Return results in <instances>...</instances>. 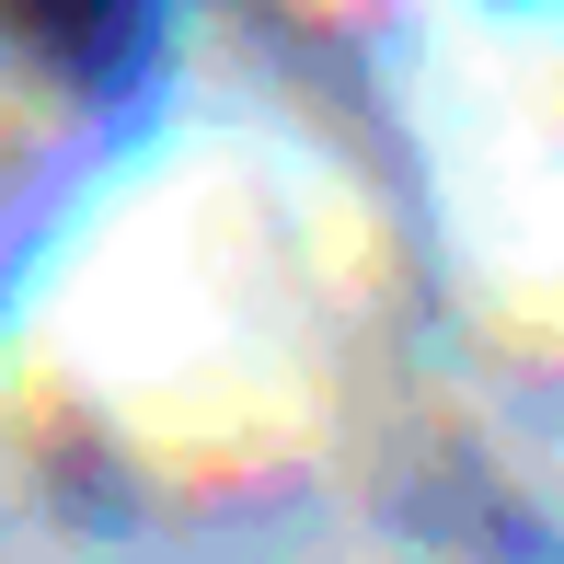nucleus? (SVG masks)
Segmentation results:
<instances>
[{"label": "nucleus", "mask_w": 564, "mask_h": 564, "mask_svg": "<svg viewBox=\"0 0 564 564\" xmlns=\"http://www.w3.org/2000/svg\"><path fill=\"white\" fill-rule=\"evenodd\" d=\"M0 23H23V35L58 46V58H105L127 23H139V0H0Z\"/></svg>", "instance_id": "1"}]
</instances>
